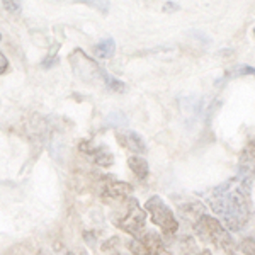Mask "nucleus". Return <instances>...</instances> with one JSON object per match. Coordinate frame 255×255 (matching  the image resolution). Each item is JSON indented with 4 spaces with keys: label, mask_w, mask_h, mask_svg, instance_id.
Segmentation results:
<instances>
[{
    "label": "nucleus",
    "mask_w": 255,
    "mask_h": 255,
    "mask_svg": "<svg viewBox=\"0 0 255 255\" xmlns=\"http://www.w3.org/2000/svg\"><path fill=\"white\" fill-rule=\"evenodd\" d=\"M252 179L237 175L220 184L211 191L206 199L226 230L238 232L247 225L252 215Z\"/></svg>",
    "instance_id": "nucleus-1"
},
{
    "label": "nucleus",
    "mask_w": 255,
    "mask_h": 255,
    "mask_svg": "<svg viewBox=\"0 0 255 255\" xmlns=\"http://www.w3.org/2000/svg\"><path fill=\"white\" fill-rule=\"evenodd\" d=\"M194 230L201 240L215 245L216 249H221L223 252L230 254L235 249V242H233L232 235H230L228 230H226L216 218H213L209 215H203L196 221Z\"/></svg>",
    "instance_id": "nucleus-2"
},
{
    "label": "nucleus",
    "mask_w": 255,
    "mask_h": 255,
    "mask_svg": "<svg viewBox=\"0 0 255 255\" xmlns=\"http://www.w3.org/2000/svg\"><path fill=\"white\" fill-rule=\"evenodd\" d=\"M145 209L150 213L151 221L162 230V233L165 237H172L177 233L179 230V221L174 216V211L165 204V201L160 196H151L150 199L146 201Z\"/></svg>",
    "instance_id": "nucleus-3"
},
{
    "label": "nucleus",
    "mask_w": 255,
    "mask_h": 255,
    "mask_svg": "<svg viewBox=\"0 0 255 255\" xmlns=\"http://www.w3.org/2000/svg\"><path fill=\"white\" fill-rule=\"evenodd\" d=\"M129 250L133 255H168L162 238L155 232H146L129 242Z\"/></svg>",
    "instance_id": "nucleus-4"
},
{
    "label": "nucleus",
    "mask_w": 255,
    "mask_h": 255,
    "mask_svg": "<svg viewBox=\"0 0 255 255\" xmlns=\"http://www.w3.org/2000/svg\"><path fill=\"white\" fill-rule=\"evenodd\" d=\"M68 60H70V63H72L73 72H75L82 80H87V82H94L97 79L102 80L104 70L99 67L96 61L90 60L82 49H75V51L70 55Z\"/></svg>",
    "instance_id": "nucleus-5"
},
{
    "label": "nucleus",
    "mask_w": 255,
    "mask_h": 255,
    "mask_svg": "<svg viewBox=\"0 0 255 255\" xmlns=\"http://www.w3.org/2000/svg\"><path fill=\"white\" fill-rule=\"evenodd\" d=\"M145 221H146V213L139 208L138 201L131 197L129 204H128L126 216L118 221V226L121 230H125L126 233H129V235L139 237V232H143V228H145Z\"/></svg>",
    "instance_id": "nucleus-6"
},
{
    "label": "nucleus",
    "mask_w": 255,
    "mask_h": 255,
    "mask_svg": "<svg viewBox=\"0 0 255 255\" xmlns=\"http://www.w3.org/2000/svg\"><path fill=\"white\" fill-rule=\"evenodd\" d=\"M118 139L123 146L131 150L133 153H145L146 145L143 141V138L134 131H126V133H118Z\"/></svg>",
    "instance_id": "nucleus-7"
},
{
    "label": "nucleus",
    "mask_w": 255,
    "mask_h": 255,
    "mask_svg": "<svg viewBox=\"0 0 255 255\" xmlns=\"http://www.w3.org/2000/svg\"><path fill=\"white\" fill-rule=\"evenodd\" d=\"M104 194L109 197H129L133 194V186L128 182H119V180H114V182H106L104 186Z\"/></svg>",
    "instance_id": "nucleus-8"
},
{
    "label": "nucleus",
    "mask_w": 255,
    "mask_h": 255,
    "mask_svg": "<svg viewBox=\"0 0 255 255\" xmlns=\"http://www.w3.org/2000/svg\"><path fill=\"white\" fill-rule=\"evenodd\" d=\"M80 148L84 151H87L89 155H92L94 162H96L97 165H101V167H111L114 163L113 153H111V151L106 146H97V148H94V146H90V148L80 146Z\"/></svg>",
    "instance_id": "nucleus-9"
},
{
    "label": "nucleus",
    "mask_w": 255,
    "mask_h": 255,
    "mask_svg": "<svg viewBox=\"0 0 255 255\" xmlns=\"http://www.w3.org/2000/svg\"><path fill=\"white\" fill-rule=\"evenodd\" d=\"M114 53H116V43H114L113 38H106L102 39L101 43H97L94 46V55L101 60H108V58H113Z\"/></svg>",
    "instance_id": "nucleus-10"
},
{
    "label": "nucleus",
    "mask_w": 255,
    "mask_h": 255,
    "mask_svg": "<svg viewBox=\"0 0 255 255\" xmlns=\"http://www.w3.org/2000/svg\"><path fill=\"white\" fill-rule=\"evenodd\" d=\"M128 165L129 168L133 170V174L138 177L139 180H145L148 177V162L143 157H138V155H134V157H129L128 158Z\"/></svg>",
    "instance_id": "nucleus-11"
},
{
    "label": "nucleus",
    "mask_w": 255,
    "mask_h": 255,
    "mask_svg": "<svg viewBox=\"0 0 255 255\" xmlns=\"http://www.w3.org/2000/svg\"><path fill=\"white\" fill-rule=\"evenodd\" d=\"M102 82H104L106 87H108L109 90H113V92H125V90H126L125 82L116 79V77L111 75V73L106 72V70H104V73H102Z\"/></svg>",
    "instance_id": "nucleus-12"
},
{
    "label": "nucleus",
    "mask_w": 255,
    "mask_h": 255,
    "mask_svg": "<svg viewBox=\"0 0 255 255\" xmlns=\"http://www.w3.org/2000/svg\"><path fill=\"white\" fill-rule=\"evenodd\" d=\"M106 125L113 126V128H126L128 126V118L119 111H113V113L108 114L106 118Z\"/></svg>",
    "instance_id": "nucleus-13"
},
{
    "label": "nucleus",
    "mask_w": 255,
    "mask_h": 255,
    "mask_svg": "<svg viewBox=\"0 0 255 255\" xmlns=\"http://www.w3.org/2000/svg\"><path fill=\"white\" fill-rule=\"evenodd\" d=\"M244 75H255V68L254 67H247V65H244V67H237V68L230 70V72H226L223 80L235 79V77H244Z\"/></svg>",
    "instance_id": "nucleus-14"
},
{
    "label": "nucleus",
    "mask_w": 255,
    "mask_h": 255,
    "mask_svg": "<svg viewBox=\"0 0 255 255\" xmlns=\"http://www.w3.org/2000/svg\"><path fill=\"white\" fill-rule=\"evenodd\" d=\"M240 249L245 255H255V238H245L240 244Z\"/></svg>",
    "instance_id": "nucleus-15"
},
{
    "label": "nucleus",
    "mask_w": 255,
    "mask_h": 255,
    "mask_svg": "<svg viewBox=\"0 0 255 255\" xmlns=\"http://www.w3.org/2000/svg\"><path fill=\"white\" fill-rule=\"evenodd\" d=\"M56 63H58V58H56V56H53V58H51V56H48V58L44 60L43 63H41V67H43V68H49V67H55Z\"/></svg>",
    "instance_id": "nucleus-16"
},
{
    "label": "nucleus",
    "mask_w": 255,
    "mask_h": 255,
    "mask_svg": "<svg viewBox=\"0 0 255 255\" xmlns=\"http://www.w3.org/2000/svg\"><path fill=\"white\" fill-rule=\"evenodd\" d=\"M7 68H9V61H7V58L3 56V53H0V75L5 73Z\"/></svg>",
    "instance_id": "nucleus-17"
},
{
    "label": "nucleus",
    "mask_w": 255,
    "mask_h": 255,
    "mask_svg": "<svg viewBox=\"0 0 255 255\" xmlns=\"http://www.w3.org/2000/svg\"><path fill=\"white\" fill-rule=\"evenodd\" d=\"M3 5L7 7V10H12V12H19L20 10V3L19 2H3Z\"/></svg>",
    "instance_id": "nucleus-18"
},
{
    "label": "nucleus",
    "mask_w": 255,
    "mask_h": 255,
    "mask_svg": "<svg viewBox=\"0 0 255 255\" xmlns=\"http://www.w3.org/2000/svg\"><path fill=\"white\" fill-rule=\"evenodd\" d=\"M196 255H213L209 250H204V252H201V254H196Z\"/></svg>",
    "instance_id": "nucleus-19"
},
{
    "label": "nucleus",
    "mask_w": 255,
    "mask_h": 255,
    "mask_svg": "<svg viewBox=\"0 0 255 255\" xmlns=\"http://www.w3.org/2000/svg\"><path fill=\"white\" fill-rule=\"evenodd\" d=\"M68 255H75V254H72V252H70V254H68Z\"/></svg>",
    "instance_id": "nucleus-20"
},
{
    "label": "nucleus",
    "mask_w": 255,
    "mask_h": 255,
    "mask_svg": "<svg viewBox=\"0 0 255 255\" xmlns=\"http://www.w3.org/2000/svg\"><path fill=\"white\" fill-rule=\"evenodd\" d=\"M114 255H121V254H114Z\"/></svg>",
    "instance_id": "nucleus-21"
},
{
    "label": "nucleus",
    "mask_w": 255,
    "mask_h": 255,
    "mask_svg": "<svg viewBox=\"0 0 255 255\" xmlns=\"http://www.w3.org/2000/svg\"><path fill=\"white\" fill-rule=\"evenodd\" d=\"M254 36H255V29H254Z\"/></svg>",
    "instance_id": "nucleus-22"
},
{
    "label": "nucleus",
    "mask_w": 255,
    "mask_h": 255,
    "mask_svg": "<svg viewBox=\"0 0 255 255\" xmlns=\"http://www.w3.org/2000/svg\"><path fill=\"white\" fill-rule=\"evenodd\" d=\"M0 38H2V36H0Z\"/></svg>",
    "instance_id": "nucleus-23"
}]
</instances>
